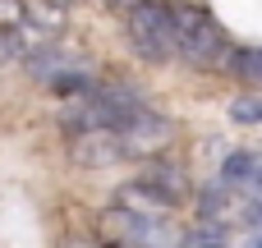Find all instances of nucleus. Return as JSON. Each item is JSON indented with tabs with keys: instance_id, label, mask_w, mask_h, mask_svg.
Instances as JSON below:
<instances>
[{
	"instance_id": "nucleus-3",
	"label": "nucleus",
	"mask_w": 262,
	"mask_h": 248,
	"mask_svg": "<svg viewBox=\"0 0 262 248\" xmlns=\"http://www.w3.org/2000/svg\"><path fill=\"white\" fill-rule=\"evenodd\" d=\"M106 221L115 226V239L120 244H175V235L166 230V216L161 212H143V207L115 202Z\"/></svg>"
},
{
	"instance_id": "nucleus-1",
	"label": "nucleus",
	"mask_w": 262,
	"mask_h": 248,
	"mask_svg": "<svg viewBox=\"0 0 262 248\" xmlns=\"http://www.w3.org/2000/svg\"><path fill=\"white\" fill-rule=\"evenodd\" d=\"M166 9H170V28H175V55L189 64H221V55L230 51L226 28L203 5H189V0H166Z\"/></svg>"
},
{
	"instance_id": "nucleus-6",
	"label": "nucleus",
	"mask_w": 262,
	"mask_h": 248,
	"mask_svg": "<svg viewBox=\"0 0 262 248\" xmlns=\"http://www.w3.org/2000/svg\"><path fill=\"white\" fill-rule=\"evenodd\" d=\"M143 184H147V189H157V193H166L170 202H180V198H184V170H180L175 161L152 156V161L143 166Z\"/></svg>"
},
{
	"instance_id": "nucleus-9",
	"label": "nucleus",
	"mask_w": 262,
	"mask_h": 248,
	"mask_svg": "<svg viewBox=\"0 0 262 248\" xmlns=\"http://www.w3.org/2000/svg\"><path fill=\"white\" fill-rule=\"evenodd\" d=\"M193 207H198V216H226L235 207V189L226 179H212V184H203L193 193Z\"/></svg>"
},
{
	"instance_id": "nucleus-7",
	"label": "nucleus",
	"mask_w": 262,
	"mask_h": 248,
	"mask_svg": "<svg viewBox=\"0 0 262 248\" xmlns=\"http://www.w3.org/2000/svg\"><path fill=\"white\" fill-rule=\"evenodd\" d=\"M221 64H226L244 87H258L262 83V51L258 46H230V51L221 55Z\"/></svg>"
},
{
	"instance_id": "nucleus-8",
	"label": "nucleus",
	"mask_w": 262,
	"mask_h": 248,
	"mask_svg": "<svg viewBox=\"0 0 262 248\" xmlns=\"http://www.w3.org/2000/svg\"><path fill=\"white\" fill-rule=\"evenodd\" d=\"M175 239L189 248H226L230 244V226H226V216H203V226H193V230H184Z\"/></svg>"
},
{
	"instance_id": "nucleus-4",
	"label": "nucleus",
	"mask_w": 262,
	"mask_h": 248,
	"mask_svg": "<svg viewBox=\"0 0 262 248\" xmlns=\"http://www.w3.org/2000/svg\"><path fill=\"white\" fill-rule=\"evenodd\" d=\"M69 143H74V161H78V166H115V161H129L124 138H120L115 129H106V124L83 129V133H74Z\"/></svg>"
},
{
	"instance_id": "nucleus-10",
	"label": "nucleus",
	"mask_w": 262,
	"mask_h": 248,
	"mask_svg": "<svg viewBox=\"0 0 262 248\" xmlns=\"http://www.w3.org/2000/svg\"><path fill=\"white\" fill-rule=\"evenodd\" d=\"M88 83H92V78H88V74H78V69H55V74H51V87H55L60 97H78Z\"/></svg>"
},
{
	"instance_id": "nucleus-2",
	"label": "nucleus",
	"mask_w": 262,
	"mask_h": 248,
	"mask_svg": "<svg viewBox=\"0 0 262 248\" xmlns=\"http://www.w3.org/2000/svg\"><path fill=\"white\" fill-rule=\"evenodd\" d=\"M129 41L143 60L161 64L175 60V28H170V9L166 0H138L129 9Z\"/></svg>"
},
{
	"instance_id": "nucleus-11",
	"label": "nucleus",
	"mask_w": 262,
	"mask_h": 248,
	"mask_svg": "<svg viewBox=\"0 0 262 248\" xmlns=\"http://www.w3.org/2000/svg\"><path fill=\"white\" fill-rule=\"evenodd\" d=\"M230 115H235V124H258L262 120V101L249 92V97H235L230 101Z\"/></svg>"
},
{
	"instance_id": "nucleus-12",
	"label": "nucleus",
	"mask_w": 262,
	"mask_h": 248,
	"mask_svg": "<svg viewBox=\"0 0 262 248\" xmlns=\"http://www.w3.org/2000/svg\"><path fill=\"white\" fill-rule=\"evenodd\" d=\"M111 5H120V9H134V5H138V0H111Z\"/></svg>"
},
{
	"instance_id": "nucleus-5",
	"label": "nucleus",
	"mask_w": 262,
	"mask_h": 248,
	"mask_svg": "<svg viewBox=\"0 0 262 248\" xmlns=\"http://www.w3.org/2000/svg\"><path fill=\"white\" fill-rule=\"evenodd\" d=\"M221 179H226L235 193H258V184H262L258 152H253V147H230L226 161H221Z\"/></svg>"
}]
</instances>
